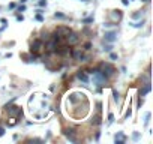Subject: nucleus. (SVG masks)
Wrapping results in <instances>:
<instances>
[{"mask_svg":"<svg viewBox=\"0 0 153 144\" xmlns=\"http://www.w3.org/2000/svg\"><path fill=\"white\" fill-rule=\"evenodd\" d=\"M90 74L93 75V83H95V86H98V87H101V86H107V83H108V77L104 74V72H102L99 68L90 69Z\"/></svg>","mask_w":153,"mask_h":144,"instance_id":"obj_1","label":"nucleus"},{"mask_svg":"<svg viewBox=\"0 0 153 144\" xmlns=\"http://www.w3.org/2000/svg\"><path fill=\"white\" fill-rule=\"evenodd\" d=\"M5 110L8 111L9 117H12V119H18V117L23 116V110H21V107H18V105H11V104H9Z\"/></svg>","mask_w":153,"mask_h":144,"instance_id":"obj_2","label":"nucleus"},{"mask_svg":"<svg viewBox=\"0 0 153 144\" xmlns=\"http://www.w3.org/2000/svg\"><path fill=\"white\" fill-rule=\"evenodd\" d=\"M99 69L104 72L107 77H113V75L116 74V68H114L111 63H105V62H104V63L99 65Z\"/></svg>","mask_w":153,"mask_h":144,"instance_id":"obj_3","label":"nucleus"},{"mask_svg":"<svg viewBox=\"0 0 153 144\" xmlns=\"http://www.w3.org/2000/svg\"><path fill=\"white\" fill-rule=\"evenodd\" d=\"M65 38H66V44H68L69 47H74V45H76V44L80 42V36H78V33H74V32H71V33L66 35Z\"/></svg>","mask_w":153,"mask_h":144,"instance_id":"obj_4","label":"nucleus"},{"mask_svg":"<svg viewBox=\"0 0 153 144\" xmlns=\"http://www.w3.org/2000/svg\"><path fill=\"white\" fill-rule=\"evenodd\" d=\"M108 18H110V21L111 23H120L122 21V18H123V14H122V11H111V12H108Z\"/></svg>","mask_w":153,"mask_h":144,"instance_id":"obj_5","label":"nucleus"},{"mask_svg":"<svg viewBox=\"0 0 153 144\" xmlns=\"http://www.w3.org/2000/svg\"><path fill=\"white\" fill-rule=\"evenodd\" d=\"M42 48H44V42L41 39H35L32 42V45H30V53H35V54L36 53H41Z\"/></svg>","mask_w":153,"mask_h":144,"instance_id":"obj_6","label":"nucleus"},{"mask_svg":"<svg viewBox=\"0 0 153 144\" xmlns=\"http://www.w3.org/2000/svg\"><path fill=\"white\" fill-rule=\"evenodd\" d=\"M71 56H72V59L74 60H76V62H86V56H84V53H83V50H72L71 51Z\"/></svg>","mask_w":153,"mask_h":144,"instance_id":"obj_7","label":"nucleus"},{"mask_svg":"<svg viewBox=\"0 0 153 144\" xmlns=\"http://www.w3.org/2000/svg\"><path fill=\"white\" fill-rule=\"evenodd\" d=\"M65 137L71 141V143H76L78 140H76V132H75V129L74 128H68V129H65Z\"/></svg>","mask_w":153,"mask_h":144,"instance_id":"obj_8","label":"nucleus"},{"mask_svg":"<svg viewBox=\"0 0 153 144\" xmlns=\"http://www.w3.org/2000/svg\"><path fill=\"white\" fill-rule=\"evenodd\" d=\"M84 99H86V95L84 93H71L69 95V101L72 104H78V102H81Z\"/></svg>","mask_w":153,"mask_h":144,"instance_id":"obj_9","label":"nucleus"},{"mask_svg":"<svg viewBox=\"0 0 153 144\" xmlns=\"http://www.w3.org/2000/svg\"><path fill=\"white\" fill-rule=\"evenodd\" d=\"M71 32H72V30H71V29H69L68 26H59V27L56 29V32H54V33H57L59 36L65 38V36H66V35H69Z\"/></svg>","mask_w":153,"mask_h":144,"instance_id":"obj_10","label":"nucleus"},{"mask_svg":"<svg viewBox=\"0 0 153 144\" xmlns=\"http://www.w3.org/2000/svg\"><path fill=\"white\" fill-rule=\"evenodd\" d=\"M57 47H59V44H57L53 38H51L50 41H47V51H48V53H54V51L57 50Z\"/></svg>","mask_w":153,"mask_h":144,"instance_id":"obj_11","label":"nucleus"},{"mask_svg":"<svg viewBox=\"0 0 153 144\" xmlns=\"http://www.w3.org/2000/svg\"><path fill=\"white\" fill-rule=\"evenodd\" d=\"M116 39H117V33L116 32H105V36H104L105 42H114Z\"/></svg>","mask_w":153,"mask_h":144,"instance_id":"obj_12","label":"nucleus"},{"mask_svg":"<svg viewBox=\"0 0 153 144\" xmlns=\"http://www.w3.org/2000/svg\"><path fill=\"white\" fill-rule=\"evenodd\" d=\"M76 78H78V80H81L83 83H89V77H87V72L86 71H78V72H76Z\"/></svg>","mask_w":153,"mask_h":144,"instance_id":"obj_13","label":"nucleus"},{"mask_svg":"<svg viewBox=\"0 0 153 144\" xmlns=\"http://www.w3.org/2000/svg\"><path fill=\"white\" fill-rule=\"evenodd\" d=\"M149 92H150V81H146L144 86H143V89H140L138 95H140V96H144V95H147Z\"/></svg>","mask_w":153,"mask_h":144,"instance_id":"obj_14","label":"nucleus"},{"mask_svg":"<svg viewBox=\"0 0 153 144\" xmlns=\"http://www.w3.org/2000/svg\"><path fill=\"white\" fill-rule=\"evenodd\" d=\"M90 123H92V125H95V126H99V125L102 123V119H101V114H95V116L92 117V120H90Z\"/></svg>","mask_w":153,"mask_h":144,"instance_id":"obj_15","label":"nucleus"},{"mask_svg":"<svg viewBox=\"0 0 153 144\" xmlns=\"http://www.w3.org/2000/svg\"><path fill=\"white\" fill-rule=\"evenodd\" d=\"M39 39H41L42 42H44V41L47 42V41H50V39H51V36H50V33H48V32H42V38H39Z\"/></svg>","mask_w":153,"mask_h":144,"instance_id":"obj_16","label":"nucleus"},{"mask_svg":"<svg viewBox=\"0 0 153 144\" xmlns=\"http://www.w3.org/2000/svg\"><path fill=\"white\" fill-rule=\"evenodd\" d=\"M57 48H59V47H57ZM56 51H59V54H66V53L69 51V48H68V47H60V48L56 50Z\"/></svg>","mask_w":153,"mask_h":144,"instance_id":"obj_17","label":"nucleus"},{"mask_svg":"<svg viewBox=\"0 0 153 144\" xmlns=\"http://www.w3.org/2000/svg\"><path fill=\"white\" fill-rule=\"evenodd\" d=\"M131 26H132V27H137V29H138V27H143V26H144V20H141V21H138V23H134V24H131Z\"/></svg>","mask_w":153,"mask_h":144,"instance_id":"obj_18","label":"nucleus"},{"mask_svg":"<svg viewBox=\"0 0 153 144\" xmlns=\"http://www.w3.org/2000/svg\"><path fill=\"white\" fill-rule=\"evenodd\" d=\"M141 15H143V12H141V11H137L135 14H132V18L137 20V18H141Z\"/></svg>","mask_w":153,"mask_h":144,"instance_id":"obj_19","label":"nucleus"},{"mask_svg":"<svg viewBox=\"0 0 153 144\" xmlns=\"http://www.w3.org/2000/svg\"><path fill=\"white\" fill-rule=\"evenodd\" d=\"M116 26H117V24H116V23H111V21H108V23L104 24V27H107V29H110V27H116Z\"/></svg>","mask_w":153,"mask_h":144,"instance_id":"obj_20","label":"nucleus"},{"mask_svg":"<svg viewBox=\"0 0 153 144\" xmlns=\"http://www.w3.org/2000/svg\"><path fill=\"white\" fill-rule=\"evenodd\" d=\"M110 59H111V60H117V59H119V56H117L116 53H113V51H110Z\"/></svg>","mask_w":153,"mask_h":144,"instance_id":"obj_21","label":"nucleus"},{"mask_svg":"<svg viewBox=\"0 0 153 144\" xmlns=\"http://www.w3.org/2000/svg\"><path fill=\"white\" fill-rule=\"evenodd\" d=\"M113 96H114V101H116V102L120 99V95H119V92H116V90L113 92Z\"/></svg>","mask_w":153,"mask_h":144,"instance_id":"obj_22","label":"nucleus"},{"mask_svg":"<svg viewBox=\"0 0 153 144\" xmlns=\"http://www.w3.org/2000/svg\"><path fill=\"white\" fill-rule=\"evenodd\" d=\"M54 17H56V18H65L66 15H65V14H62V12H56V14H54Z\"/></svg>","mask_w":153,"mask_h":144,"instance_id":"obj_23","label":"nucleus"},{"mask_svg":"<svg viewBox=\"0 0 153 144\" xmlns=\"http://www.w3.org/2000/svg\"><path fill=\"white\" fill-rule=\"evenodd\" d=\"M93 20H95L93 17H90V18H84V20H83V23H86V24H87V23H93Z\"/></svg>","mask_w":153,"mask_h":144,"instance_id":"obj_24","label":"nucleus"},{"mask_svg":"<svg viewBox=\"0 0 153 144\" xmlns=\"http://www.w3.org/2000/svg\"><path fill=\"white\" fill-rule=\"evenodd\" d=\"M149 120H150V113H147V114H146V120H144V125H146V126L149 125Z\"/></svg>","mask_w":153,"mask_h":144,"instance_id":"obj_25","label":"nucleus"},{"mask_svg":"<svg viewBox=\"0 0 153 144\" xmlns=\"http://www.w3.org/2000/svg\"><path fill=\"white\" fill-rule=\"evenodd\" d=\"M39 6L41 8H45L47 6V0H39Z\"/></svg>","mask_w":153,"mask_h":144,"instance_id":"obj_26","label":"nucleus"},{"mask_svg":"<svg viewBox=\"0 0 153 144\" xmlns=\"http://www.w3.org/2000/svg\"><path fill=\"white\" fill-rule=\"evenodd\" d=\"M131 114H132V110L129 108V110L126 111V114H125V119H129V117H131Z\"/></svg>","mask_w":153,"mask_h":144,"instance_id":"obj_27","label":"nucleus"},{"mask_svg":"<svg viewBox=\"0 0 153 144\" xmlns=\"http://www.w3.org/2000/svg\"><path fill=\"white\" fill-rule=\"evenodd\" d=\"M35 18H36L38 21H44V17H42L41 14H36V17H35Z\"/></svg>","mask_w":153,"mask_h":144,"instance_id":"obj_28","label":"nucleus"},{"mask_svg":"<svg viewBox=\"0 0 153 144\" xmlns=\"http://www.w3.org/2000/svg\"><path fill=\"white\" fill-rule=\"evenodd\" d=\"M90 48H92V44L90 42H86L84 44V50H90Z\"/></svg>","mask_w":153,"mask_h":144,"instance_id":"obj_29","label":"nucleus"},{"mask_svg":"<svg viewBox=\"0 0 153 144\" xmlns=\"http://www.w3.org/2000/svg\"><path fill=\"white\" fill-rule=\"evenodd\" d=\"M104 50H105L107 53H110V51L113 50V45H105V48H104Z\"/></svg>","mask_w":153,"mask_h":144,"instance_id":"obj_30","label":"nucleus"},{"mask_svg":"<svg viewBox=\"0 0 153 144\" xmlns=\"http://www.w3.org/2000/svg\"><path fill=\"white\" fill-rule=\"evenodd\" d=\"M96 110H98V111L102 110V102H96Z\"/></svg>","mask_w":153,"mask_h":144,"instance_id":"obj_31","label":"nucleus"},{"mask_svg":"<svg viewBox=\"0 0 153 144\" xmlns=\"http://www.w3.org/2000/svg\"><path fill=\"white\" fill-rule=\"evenodd\" d=\"M113 120H114V116H113V113H110V114H108V122L113 123Z\"/></svg>","mask_w":153,"mask_h":144,"instance_id":"obj_32","label":"nucleus"},{"mask_svg":"<svg viewBox=\"0 0 153 144\" xmlns=\"http://www.w3.org/2000/svg\"><path fill=\"white\" fill-rule=\"evenodd\" d=\"M23 11H26V6H24V3H23V5H20V8H18V12H23Z\"/></svg>","mask_w":153,"mask_h":144,"instance_id":"obj_33","label":"nucleus"},{"mask_svg":"<svg viewBox=\"0 0 153 144\" xmlns=\"http://www.w3.org/2000/svg\"><path fill=\"white\" fill-rule=\"evenodd\" d=\"M0 23H2L3 26H6V24H8V20H6V18H0Z\"/></svg>","mask_w":153,"mask_h":144,"instance_id":"obj_34","label":"nucleus"},{"mask_svg":"<svg viewBox=\"0 0 153 144\" xmlns=\"http://www.w3.org/2000/svg\"><path fill=\"white\" fill-rule=\"evenodd\" d=\"M15 6H17V3H14V2H12V3H9V9H14Z\"/></svg>","mask_w":153,"mask_h":144,"instance_id":"obj_35","label":"nucleus"},{"mask_svg":"<svg viewBox=\"0 0 153 144\" xmlns=\"http://www.w3.org/2000/svg\"><path fill=\"white\" fill-rule=\"evenodd\" d=\"M23 20H24L23 15H17V21H23Z\"/></svg>","mask_w":153,"mask_h":144,"instance_id":"obj_36","label":"nucleus"},{"mask_svg":"<svg viewBox=\"0 0 153 144\" xmlns=\"http://www.w3.org/2000/svg\"><path fill=\"white\" fill-rule=\"evenodd\" d=\"M122 3H123L125 6H128V5H129V2H128V0H122Z\"/></svg>","mask_w":153,"mask_h":144,"instance_id":"obj_37","label":"nucleus"},{"mask_svg":"<svg viewBox=\"0 0 153 144\" xmlns=\"http://www.w3.org/2000/svg\"><path fill=\"white\" fill-rule=\"evenodd\" d=\"M27 2V0H20V3H26Z\"/></svg>","mask_w":153,"mask_h":144,"instance_id":"obj_38","label":"nucleus"},{"mask_svg":"<svg viewBox=\"0 0 153 144\" xmlns=\"http://www.w3.org/2000/svg\"><path fill=\"white\" fill-rule=\"evenodd\" d=\"M143 2H150V0H143Z\"/></svg>","mask_w":153,"mask_h":144,"instance_id":"obj_39","label":"nucleus"},{"mask_svg":"<svg viewBox=\"0 0 153 144\" xmlns=\"http://www.w3.org/2000/svg\"><path fill=\"white\" fill-rule=\"evenodd\" d=\"M81 2H87V0H81Z\"/></svg>","mask_w":153,"mask_h":144,"instance_id":"obj_40","label":"nucleus"}]
</instances>
